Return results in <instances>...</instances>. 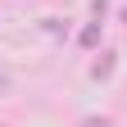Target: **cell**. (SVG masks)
Segmentation results:
<instances>
[{
    "instance_id": "cell-1",
    "label": "cell",
    "mask_w": 127,
    "mask_h": 127,
    "mask_svg": "<svg viewBox=\"0 0 127 127\" xmlns=\"http://www.w3.org/2000/svg\"><path fill=\"white\" fill-rule=\"evenodd\" d=\"M91 77H95V82H104V77H114V50H104L100 59L91 64Z\"/></svg>"
},
{
    "instance_id": "cell-2",
    "label": "cell",
    "mask_w": 127,
    "mask_h": 127,
    "mask_svg": "<svg viewBox=\"0 0 127 127\" xmlns=\"http://www.w3.org/2000/svg\"><path fill=\"white\" fill-rule=\"evenodd\" d=\"M95 41H100V18H95V23H86L82 32H77V45H86V50H91Z\"/></svg>"
},
{
    "instance_id": "cell-3",
    "label": "cell",
    "mask_w": 127,
    "mask_h": 127,
    "mask_svg": "<svg viewBox=\"0 0 127 127\" xmlns=\"http://www.w3.org/2000/svg\"><path fill=\"white\" fill-rule=\"evenodd\" d=\"M123 23H127V9H123Z\"/></svg>"
}]
</instances>
